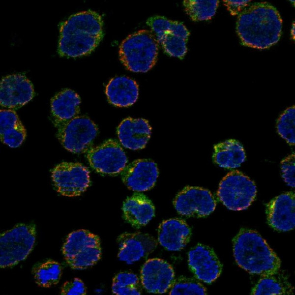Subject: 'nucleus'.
Returning a JSON list of instances; mask_svg holds the SVG:
<instances>
[{
  "instance_id": "obj_23",
  "label": "nucleus",
  "mask_w": 295,
  "mask_h": 295,
  "mask_svg": "<svg viewBox=\"0 0 295 295\" xmlns=\"http://www.w3.org/2000/svg\"><path fill=\"white\" fill-rule=\"evenodd\" d=\"M26 130L13 110L0 111V138L10 148H17L24 141Z\"/></svg>"
},
{
  "instance_id": "obj_2",
  "label": "nucleus",
  "mask_w": 295,
  "mask_h": 295,
  "mask_svg": "<svg viewBox=\"0 0 295 295\" xmlns=\"http://www.w3.org/2000/svg\"><path fill=\"white\" fill-rule=\"evenodd\" d=\"M103 25L102 17L91 10L71 15L59 25V55L76 58L89 54L103 37Z\"/></svg>"
},
{
  "instance_id": "obj_14",
  "label": "nucleus",
  "mask_w": 295,
  "mask_h": 295,
  "mask_svg": "<svg viewBox=\"0 0 295 295\" xmlns=\"http://www.w3.org/2000/svg\"><path fill=\"white\" fill-rule=\"evenodd\" d=\"M119 260L131 265L148 256L157 246L151 235L142 233H124L118 238Z\"/></svg>"
},
{
  "instance_id": "obj_26",
  "label": "nucleus",
  "mask_w": 295,
  "mask_h": 295,
  "mask_svg": "<svg viewBox=\"0 0 295 295\" xmlns=\"http://www.w3.org/2000/svg\"><path fill=\"white\" fill-rule=\"evenodd\" d=\"M32 274L39 286L49 288L59 282L62 267L59 263L49 260L35 265L32 269Z\"/></svg>"
},
{
  "instance_id": "obj_32",
  "label": "nucleus",
  "mask_w": 295,
  "mask_h": 295,
  "mask_svg": "<svg viewBox=\"0 0 295 295\" xmlns=\"http://www.w3.org/2000/svg\"><path fill=\"white\" fill-rule=\"evenodd\" d=\"M295 108L294 105L288 108L280 115L276 123L278 134L292 146L295 144Z\"/></svg>"
},
{
  "instance_id": "obj_7",
  "label": "nucleus",
  "mask_w": 295,
  "mask_h": 295,
  "mask_svg": "<svg viewBox=\"0 0 295 295\" xmlns=\"http://www.w3.org/2000/svg\"><path fill=\"white\" fill-rule=\"evenodd\" d=\"M57 128V136L61 144L74 153L87 152L98 133L96 124L84 116H78Z\"/></svg>"
},
{
  "instance_id": "obj_33",
  "label": "nucleus",
  "mask_w": 295,
  "mask_h": 295,
  "mask_svg": "<svg viewBox=\"0 0 295 295\" xmlns=\"http://www.w3.org/2000/svg\"><path fill=\"white\" fill-rule=\"evenodd\" d=\"M295 156L292 153L281 162L282 177L288 185L295 187Z\"/></svg>"
},
{
  "instance_id": "obj_13",
  "label": "nucleus",
  "mask_w": 295,
  "mask_h": 295,
  "mask_svg": "<svg viewBox=\"0 0 295 295\" xmlns=\"http://www.w3.org/2000/svg\"><path fill=\"white\" fill-rule=\"evenodd\" d=\"M188 257L189 268L197 279L210 284L220 275L222 265L209 246L198 244L189 251Z\"/></svg>"
},
{
  "instance_id": "obj_30",
  "label": "nucleus",
  "mask_w": 295,
  "mask_h": 295,
  "mask_svg": "<svg viewBox=\"0 0 295 295\" xmlns=\"http://www.w3.org/2000/svg\"><path fill=\"white\" fill-rule=\"evenodd\" d=\"M100 245L89 246L66 261L69 266L74 269H84L95 264L100 259Z\"/></svg>"
},
{
  "instance_id": "obj_4",
  "label": "nucleus",
  "mask_w": 295,
  "mask_h": 295,
  "mask_svg": "<svg viewBox=\"0 0 295 295\" xmlns=\"http://www.w3.org/2000/svg\"><path fill=\"white\" fill-rule=\"evenodd\" d=\"M158 42L152 33L142 30L128 36L119 49V58L126 68L132 72L145 73L155 64Z\"/></svg>"
},
{
  "instance_id": "obj_3",
  "label": "nucleus",
  "mask_w": 295,
  "mask_h": 295,
  "mask_svg": "<svg viewBox=\"0 0 295 295\" xmlns=\"http://www.w3.org/2000/svg\"><path fill=\"white\" fill-rule=\"evenodd\" d=\"M233 243L236 263L249 273L264 277L278 272L280 260L256 231L241 229L233 238Z\"/></svg>"
},
{
  "instance_id": "obj_20",
  "label": "nucleus",
  "mask_w": 295,
  "mask_h": 295,
  "mask_svg": "<svg viewBox=\"0 0 295 295\" xmlns=\"http://www.w3.org/2000/svg\"><path fill=\"white\" fill-rule=\"evenodd\" d=\"M81 99L74 90L66 88L56 94L51 100V110L55 127L78 116Z\"/></svg>"
},
{
  "instance_id": "obj_31",
  "label": "nucleus",
  "mask_w": 295,
  "mask_h": 295,
  "mask_svg": "<svg viewBox=\"0 0 295 295\" xmlns=\"http://www.w3.org/2000/svg\"><path fill=\"white\" fill-rule=\"evenodd\" d=\"M172 295H205L207 294L206 288L197 280L184 276L175 279L170 290Z\"/></svg>"
},
{
  "instance_id": "obj_11",
  "label": "nucleus",
  "mask_w": 295,
  "mask_h": 295,
  "mask_svg": "<svg viewBox=\"0 0 295 295\" xmlns=\"http://www.w3.org/2000/svg\"><path fill=\"white\" fill-rule=\"evenodd\" d=\"M34 96L33 87L23 74H13L3 77L0 84V102L2 107L17 109Z\"/></svg>"
},
{
  "instance_id": "obj_34",
  "label": "nucleus",
  "mask_w": 295,
  "mask_h": 295,
  "mask_svg": "<svg viewBox=\"0 0 295 295\" xmlns=\"http://www.w3.org/2000/svg\"><path fill=\"white\" fill-rule=\"evenodd\" d=\"M86 293V288L83 282L79 278H75L63 284L60 294L63 295H84Z\"/></svg>"
},
{
  "instance_id": "obj_1",
  "label": "nucleus",
  "mask_w": 295,
  "mask_h": 295,
  "mask_svg": "<svg viewBox=\"0 0 295 295\" xmlns=\"http://www.w3.org/2000/svg\"><path fill=\"white\" fill-rule=\"evenodd\" d=\"M282 29L279 12L267 2L253 3L237 15L236 30L244 46L268 49L279 41Z\"/></svg>"
},
{
  "instance_id": "obj_10",
  "label": "nucleus",
  "mask_w": 295,
  "mask_h": 295,
  "mask_svg": "<svg viewBox=\"0 0 295 295\" xmlns=\"http://www.w3.org/2000/svg\"><path fill=\"white\" fill-rule=\"evenodd\" d=\"M174 206L177 211L186 217H204L215 209L216 201L207 189L197 186H186L175 197Z\"/></svg>"
},
{
  "instance_id": "obj_25",
  "label": "nucleus",
  "mask_w": 295,
  "mask_h": 295,
  "mask_svg": "<svg viewBox=\"0 0 295 295\" xmlns=\"http://www.w3.org/2000/svg\"><path fill=\"white\" fill-rule=\"evenodd\" d=\"M100 245L97 235L86 230H79L68 235L62 247V253L67 261L89 246Z\"/></svg>"
},
{
  "instance_id": "obj_18",
  "label": "nucleus",
  "mask_w": 295,
  "mask_h": 295,
  "mask_svg": "<svg viewBox=\"0 0 295 295\" xmlns=\"http://www.w3.org/2000/svg\"><path fill=\"white\" fill-rule=\"evenodd\" d=\"M151 132L148 122L143 118H125L117 128L121 144L132 150L144 148L150 138Z\"/></svg>"
},
{
  "instance_id": "obj_27",
  "label": "nucleus",
  "mask_w": 295,
  "mask_h": 295,
  "mask_svg": "<svg viewBox=\"0 0 295 295\" xmlns=\"http://www.w3.org/2000/svg\"><path fill=\"white\" fill-rule=\"evenodd\" d=\"M219 3L218 0H185L183 2L185 12L196 22L211 19Z\"/></svg>"
},
{
  "instance_id": "obj_8",
  "label": "nucleus",
  "mask_w": 295,
  "mask_h": 295,
  "mask_svg": "<svg viewBox=\"0 0 295 295\" xmlns=\"http://www.w3.org/2000/svg\"><path fill=\"white\" fill-rule=\"evenodd\" d=\"M51 177L56 190L68 197L80 195L90 183L89 170L79 163L61 162L52 169Z\"/></svg>"
},
{
  "instance_id": "obj_29",
  "label": "nucleus",
  "mask_w": 295,
  "mask_h": 295,
  "mask_svg": "<svg viewBox=\"0 0 295 295\" xmlns=\"http://www.w3.org/2000/svg\"><path fill=\"white\" fill-rule=\"evenodd\" d=\"M112 290L114 294L118 295H139L142 293L138 277L130 272L117 274L113 279Z\"/></svg>"
},
{
  "instance_id": "obj_24",
  "label": "nucleus",
  "mask_w": 295,
  "mask_h": 295,
  "mask_svg": "<svg viewBox=\"0 0 295 295\" xmlns=\"http://www.w3.org/2000/svg\"><path fill=\"white\" fill-rule=\"evenodd\" d=\"M213 161L219 166L234 169L239 167L246 159L242 144L235 139H229L214 146Z\"/></svg>"
},
{
  "instance_id": "obj_21",
  "label": "nucleus",
  "mask_w": 295,
  "mask_h": 295,
  "mask_svg": "<svg viewBox=\"0 0 295 295\" xmlns=\"http://www.w3.org/2000/svg\"><path fill=\"white\" fill-rule=\"evenodd\" d=\"M124 219L135 228L148 224L155 215L151 201L145 195L136 193L127 198L122 206Z\"/></svg>"
},
{
  "instance_id": "obj_12",
  "label": "nucleus",
  "mask_w": 295,
  "mask_h": 295,
  "mask_svg": "<svg viewBox=\"0 0 295 295\" xmlns=\"http://www.w3.org/2000/svg\"><path fill=\"white\" fill-rule=\"evenodd\" d=\"M141 282L149 293L164 294L170 290L175 279V272L170 264L158 258L150 259L141 270Z\"/></svg>"
},
{
  "instance_id": "obj_19",
  "label": "nucleus",
  "mask_w": 295,
  "mask_h": 295,
  "mask_svg": "<svg viewBox=\"0 0 295 295\" xmlns=\"http://www.w3.org/2000/svg\"><path fill=\"white\" fill-rule=\"evenodd\" d=\"M158 43L170 56L183 59L187 52L190 32L183 23L169 20L161 32L155 34Z\"/></svg>"
},
{
  "instance_id": "obj_16",
  "label": "nucleus",
  "mask_w": 295,
  "mask_h": 295,
  "mask_svg": "<svg viewBox=\"0 0 295 295\" xmlns=\"http://www.w3.org/2000/svg\"><path fill=\"white\" fill-rule=\"evenodd\" d=\"M295 207L293 192H286L276 197L266 206L268 224L278 231L293 230L295 226Z\"/></svg>"
},
{
  "instance_id": "obj_9",
  "label": "nucleus",
  "mask_w": 295,
  "mask_h": 295,
  "mask_svg": "<svg viewBox=\"0 0 295 295\" xmlns=\"http://www.w3.org/2000/svg\"><path fill=\"white\" fill-rule=\"evenodd\" d=\"M90 166L97 172L114 176L122 172L127 163L126 155L119 144L109 139L87 152Z\"/></svg>"
},
{
  "instance_id": "obj_17",
  "label": "nucleus",
  "mask_w": 295,
  "mask_h": 295,
  "mask_svg": "<svg viewBox=\"0 0 295 295\" xmlns=\"http://www.w3.org/2000/svg\"><path fill=\"white\" fill-rule=\"evenodd\" d=\"M191 230L185 221L172 218L163 221L158 229V241L170 251L181 250L190 240Z\"/></svg>"
},
{
  "instance_id": "obj_28",
  "label": "nucleus",
  "mask_w": 295,
  "mask_h": 295,
  "mask_svg": "<svg viewBox=\"0 0 295 295\" xmlns=\"http://www.w3.org/2000/svg\"><path fill=\"white\" fill-rule=\"evenodd\" d=\"M293 288L287 281H283L273 275L264 276L253 288L251 295H292Z\"/></svg>"
},
{
  "instance_id": "obj_6",
  "label": "nucleus",
  "mask_w": 295,
  "mask_h": 295,
  "mask_svg": "<svg viewBox=\"0 0 295 295\" xmlns=\"http://www.w3.org/2000/svg\"><path fill=\"white\" fill-rule=\"evenodd\" d=\"M256 194L254 182L240 171L234 170L221 180L217 196L229 209L242 210L251 205Z\"/></svg>"
},
{
  "instance_id": "obj_5",
  "label": "nucleus",
  "mask_w": 295,
  "mask_h": 295,
  "mask_svg": "<svg viewBox=\"0 0 295 295\" xmlns=\"http://www.w3.org/2000/svg\"><path fill=\"white\" fill-rule=\"evenodd\" d=\"M33 224H19L0 234V266L5 268L24 260L32 250L36 238Z\"/></svg>"
},
{
  "instance_id": "obj_15",
  "label": "nucleus",
  "mask_w": 295,
  "mask_h": 295,
  "mask_svg": "<svg viewBox=\"0 0 295 295\" xmlns=\"http://www.w3.org/2000/svg\"><path fill=\"white\" fill-rule=\"evenodd\" d=\"M158 174L157 166L154 161L140 159L126 165L121 172V178L129 189L140 192L151 189L156 182Z\"/></svg>"
},
{
  "instance_id": "obj_22",
  "label": "nucleus",
  "mask_w": 295,
  "mask_h": 295,
  "mask_svg": "<svg viewBox=\"0 0 295 295\" xmlns=\"http://www.w3.org/2000/svg\"><path fill=\"white\" fill-rule=\"evenodd\" d=\"M105 93L111 104L126 107L137 101L139 88L134 80L126 76H117L110 80L106 86Z\"/></svg>"
},
{
  "instance_id": "obj_35",
  "label": "nucleus",
  "mask_w": 295,
  "mask_h": 295,
  "mask_svg": "<svg viewBox=\"0 0 295 295\" xmlns=\"http://www.w3.org/2000/svg\"><path fill=\"white\" fill-rule=\"evenodd\" d=\"M224 4L232 15H238L247 7L251 0H223Z\"/></svg>"
},
{
  "instance_id": "obj_36",
  "label": "nucleus",
  "mask_w": 295,
  "mask_h": 295,
  "mask_svg": "<svg viewBox=\"0 0 295 295\" xmlns=\"http://www.w3.org/2000/svg\"><path fill=\"white\" fill-rule=\"evenodd\" d=\"M291 35L292 37L294 38L295 37V25L294 24L292 26V28L291 29Z\"/></svg>"
}]
</instances>
